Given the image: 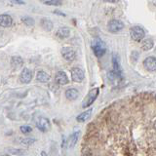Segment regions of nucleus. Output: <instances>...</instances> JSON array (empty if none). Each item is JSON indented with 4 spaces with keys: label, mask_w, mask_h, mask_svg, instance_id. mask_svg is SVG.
Segmentation results:
<instances>
[{
    "label": "nucleus",
    "mask_w": 156,
    "mask_h": 156,
    "mask_svg": "<svg viewBox=\"0 0 156 156\" xmlns=\"http://www.w3.org/2000/svg\"><path fill=\"white\" fill-rule=\"evenodd\" d=\"M92 49H93L95 55L98 58L103 57L105 51H107V47H105L104 42H103L99 38H96L95 40H93V42H92Z\"/></svg>",
    "instance_id": "nucleus-1"
},
{
    "label": "nucleus",
    "mask_w": 156,
    "mask_h": 156,
    "mask_svg": "<svg viewBox=\"0 0 156 156\" xmlns=\"http://www.w3.org/2000/svg\"><path fill=\"white\" fill-rule=\"evenodd\" d=\"M99 88H95V89H92L89 94L87 95V97L85 98L83 103H82V107H88L90 105L95 102V100L97 99L98 95H99Z\"/></svg>",
    "instance_id": "nucleus-2"
},
{
    "label": "nucleus",
    "mask_w": 156,
    "mask_h": 156,
    "mask_svg": "<svg viewBox=\"0 0 156 156\" xmlns=\"http://www.w3.org/2000/svg\"><path fill=\"white\" fill-rule=\"evenodd\" d=\"M131 37L136 41H141L144 38L145 32L141 26H133L130 29Z\"/></svg>",
    "instance_id": "nucleus-3"
},
{
    "label": "nucleus",
    "mask_w": 156,
    "mask_h": 156,
    "mask_svg": "<svg viewBox=\"0 0 156 156\" xmlns=\"http://www.w3.org/2000/svg\"><path fill=\"white\" fill-rule=\"evenodd\" d=\"M108 30L112 33H117L124 29V24L119 20H111L107 24Z\"/></svg>",
    "instance_id": "nucleus-4"
},
{
    "label": "nucleus",
    "mask_w": 156,
    "mask_h": 156,
    "mask_svg": "<svg viewBox=\"0 0 156 156\" xmlns=\"http://www.w3.org/2000/svg\"><path fill=\"white\" fill-rule=\"evenodd\" d=\"M62 55L63 59L67 62H73L76 58V53L74 49H72L71 47H63L62 49Z\"/></svg>",
    "instance_id": "nucleus-5"
},
{
    "label": "nucleus",
    "mask_w": 156,
    "mask_h": 156,
    "mask_svg": "<svg viewBox=\"0 0 156 156\" xmlns=\"http://www.w3.org/2000/svg\"><path fill=\"white\" fill-rule=\"evenodd\" d=\"M36 127L41 132H48L51 128V124H50V121L47 118L45 117H39L37 120H36Z\"/></svg>",
    "instance_id": "nucleus-6"
},
{
    "label": "nucleus",
    "mask_w": 156,
    "mask_h": 156,
    "mask_svg": "<svg viewBox=\"0 0 156 156\" xmlns=\"http://www.w3.org/2000/svg\"><path fill=\"white\" fill-rule=\"evenodd\" d=\"M84 77H85L84 71L80 67H73L71 70V78L74 82L80 83V82L84 80Z\"/></svg>",
    "instance_id": "nucleus-7"
},
{
    "label": "nucleus",
    "mask_w": 156,
    "mask_h": 156,
    "mask_svg": "<svg viewBox=\"0 0 156 156\" xmlns=\"http://www.w3.org/2000/svg\"><path fill=\"white\" fill-rule=\"evenodd\" d=\"M144 66L146 70L155 71L156 70V58L155 57H148L144 61Z\"/></svg>",
    "instance_id": "nucleus-8"
},
{
    "label": "nucleus",
    "mask_w": 156,
    "mask_h": 156,
    "mask_svg": "<svg viewBox=\"0 0 156 156\" xmlns=\"http://www.w3.org/2000/svg\"><path fill=\"white\" fill-rule=\"evenodd\" d=\"M32 76H33V73L29 70V68H24L22 73H21L20 79L22 81V83L27 84L31 81V79H32Z\"/></svg>",
    "instance_id": "nucleus-9"
},
{
    "label": "nucleus",
    "mask_w": 156,
    "mask_h": 156,
    "mask_svg": "<svg viewBox=\"0 0 156 156\" xmlns=\"http://www.w3.org/2000/svg\"><path fill=\"white\" fill-rule=\"evenodd\" d=\"M55 80L59 85H66L68 84V77L65 71H58Z\"/></svg>",
    "instance_id": "nucleus-10"
},
{
    "label": "nucleus",
    "mask_w": 156,
    "mask_h": 156,
    "mask_svg": "<svg viewBox=\"0 0 156 156\" xmlns=\"http://www.w3.org/2000/svg\"><path fill=\"white\" fill-rule=\"evenodd\" d=\"M79 135H80V132L79 131H77L75 133H73V134H71L70 136V137H68V140L66 141V144H67V148L71 149L73 148L74 146L76 145L77 144V141L78 139H79Z\"/></svg>",
    "instance_id": "nucleus-11"
},
{
    "label": "nucleus",
    "mask_w": 156,
    "mask_h": 156,
    "mask_svg": "<svg viewBox=\"0 0 156 156\" xmlns=\"http://www.w3.org/2000/svg\"><path fill=\"white\" fill-rule=\"evenodd\" d=\"M13 24V19L11 16L7 15V14H3L0 15V25L3 27H9Z\"/></svg>",
    "instance_id": "nucleus-12"
},
{
    "label": "nucleus",
    "mask_w": 156,
    "mask_h": 156,
    "mask_svg": "<svg viewBox=\"0 0 156 156\" xmlns=\"http://www.w3.org/2000/svg\"><path fill=\"white\" fill-rule=\"evenodd\" d=\"M70 29H68V27L63 26V27H59V29L57 30L56 35H57V37H59V38L65 39V38H66V37L70 36Z\"/></svg>",
    "instance_id": "nucleus-13"
},
{
    "label": "nucleus",
    "mask_w": 156,
    "mask_h": 156,
    "mask_svg": "<svg viewBox=\"0 0 156 156\" xmlns=\"http://www.w3.org/2000/svg\"><path fill=\"white\" fill-rule=\"evenodd\" d=\"M66 97L70 100H74L79 97V92L74 88H70L66 91Z\"/></svg>",
    "instance_id": "nucleus-14"
},
{
    "label": "nucleus",
    "mask_w": 156,
    "mask_h": 156,
    "mask_svg": "<svg viewBox=\"0 0 156 156\" xmlns=\"http://www.w3.org/2000/svg\"><path fill=\"white\" fill-rule=\"evenodd\" d=\"M92 111H93V109L90 108V109H88V110H86V111H84V112H82L81 114H79V115H78V116L76 117V120H77L78 122H85V121H87V120H88V119L91 117V115H92Z\"/></svg>",
    "instance_id": "nucleus-15"
},
{
    "label": "nucleus",
    "mask_w": 156,
    "mask_h": 156,
    "mask_svg": "<svg viewBox=\"0 0 156 156\" xmlns=\"http://www.w3.org/2000/svg\"><path fill=\"white\" fill-rule=\"evenodd\" d=\"M11 65L15 70H19L24 65V61L21 57H13L11 59Z\"/></svg>",
    "instance_id": "nucleus-16"
},
{
    "label": "nucleus",
    "mask_w": 156,
    "mask_h": 156,
    "mask_svg": "<svg viewBox=\"0 0 156 156\" xmlns=\"http://www.w3.org/2000/svg\"><path fill=\"white\" fill-rule=\"evenodd\" d=\"M40 25L43 29H45L46 31H50L53 29L54 25L53 22L50 21L49 19H42L40 22Z\"/></svg>",
    "instance_id": "nucleus-17"
},
{
    "label": "nucleus",
    "mask_w": 156,
    "mask_h": 156,
    "mask_svg": "<svg viewBox=\"0 0 156 156\" xmlns=\"http://www.w3.org/2000/svg\"><path fill=\"white\" fill-rule=\"evenodd\" d=\"M154 46V42L152 39L148 38L144 39L143 42H141V49L144 50V51H148V50L152 49Z\"/></svg>",
    "instance_id": "nucleus-18"
},
{
    "label": "nucleus",
    "mask_w": 156,
    "mask_h": 156,
    "mask_svg": "<svg viewBox=\"0 0 156 156\" xmlns=\"http://www.w3.org/2000/svg\"><path fill=\"white\" fill-rule=\"evenodd\" d=\"M36 79H37L39 82H48L50 80V75L47 72L45 71H38L37 75H36Z\"/></svg>",
    "instance_id": "nucleus-19"
},
{
    "label": "nucleus",
    "mask_w": 156,
    "mask_h": 156,
    "mask_svg": "<svg viewBox=\"0 0 156 156\" xmlns=\"http://www.w3.org/2000/svg\"><path fill=\"white\" fill-rule=\"evenodd\" d=\"M7 151L10 154L14 155V156H22L26 153V151L24 149H21V148H8Z\"/></svg>",
    "instance_id": "nucleus-20"
},
{
    "label": "nucleus",
    "mask_w": 156,
    "mask_h": 156,
    "mask_svg": "<svg viewBox=\"0 0 156 156\" xmlns=\"http://www.w3.org/2000/svg\"><path fill=\"white\" fill-rule=\"evenodd\" d=\"M112 63H113V68H114V71L121 73V70H120V65H119V58L117 55L113 54L112 56Z\"/></svg>",
    "instance_id": "nucleus-21"
},
{
    "label": "nucleus",
    "mask_w": 156,
    "mask_h": 156,
    "mask_svg": "<svg viewBox=\"0 0 156 156\" xmlns=\"http://www.w3.org/2000/svg\"><path fill=\"white\" fill-rule=\"evenodd\" d=\"M22 22H24V24L27 26H33L34 25V20L32 19L31 17H29V16H25L22 18Z\"/></svg>",
    "instance_id": "nucleus-22"
},
{
    "label": "nucleus",
    "mask_w": 156,
    "mask_h": 156,
    "mask_svg": "<svg viewBox=\"0 0 156 156\" xmlns=\"http://www.w3.org/2000/svg\"><path fill=\"white\" fill-rule=\"evenodd\" d=\"M35 141H36V140L33 139V137H26V139H22L21 141V143L25 145H31V144H33Z\"/></svg>",
    "instance_id": "nucleus-23"
},
{
    "label": "nucleus",
    "mask_w": 156,
    "mask_h": 156,
    "mask_svg": "<svg viewBox=\"0 0 156 156\" xmlns=\"http://www.w3.org/2000/svg\"><path fill=\"white\" fill-rule=\"evenodd\" d=\"M43 2L47 5H53V6H58L62 4V0H43Z\"/></svg>",
    "instance_id": "nucleus-24"
},
{
    "label": "nucleus",
    "mask_w": 156,
    "mask_h": 156,
    "mask_svg": "<svg viewBox=\"0 0 156 156\" xmlns=\"http://www.w3.org/2000/svg\"><path fill=\"white\" fill-rule=\"evenodd\" d=\"M21 131L22 134H29V133H30L31 131H32V128H31L30 126L29 125H25V126H22L21 128Z\"/></svg>",
    "instance_id": "nucleus-25"
},
{
    "label": "nucleus",
    "mask_w": 156,
    "mask_h": 156,
    "mask_svg": "<svg viewBox=\"0 0 156 156\" xmlns=\"http://www.w3.org/2000/svg\"><path fill=\"white\" fill-rule=\"evenodd\" d=\"M12 2H14V3H16V4H25V2L22 1V0H12Z\"/></svg>",
    "instance_id": "nucleus-26"
},
{
    "label": "nucleus",
    "mask_w": 156,
    "mask_h": 156,
    "mask_svg": "<svg viewBox=\"0 0 156 156\" xmlns=\"http://www.w3.org/2000/svg\"><path fill=\"white\" fill-rule=\"evenodd\" d=\"M82 156H93V155H92V153L90 152V151H86V152L83 153V155H82Z\"/></svg>",
    "instance_id": "nucleus-27"
},
{
    "label": "nucleus",
    "mask_w": 156,
    "mask_h": 156,
    "mask_svg": "<svg viewBox=\"0 0 156 156\" xmlns=\"http://www.w3.org/2000/svg\"><path fill=\"white\" fill-rule=\"evenodd\" d=\"M104 1H107V2H111V3H114V2H117L118 0H104Z\"/></svg>",
    "instance_id": "nucleus-28"
},
{
    "label": "nucleus",
    "mask_w": 156,
    "mask_h": 156,
    "mask_svg": "<svg viewBox=\"0 0 156 156\" xmlns=\"http://www.w3.org/2000/svg\"><path fill=\"white\" fill-rule=\"evenodd\" d=\"M41 156H48V155H47V153L45 152V151H42V152H41Z\"/></svg>",
    "instance_id": "nucleus-29"
},
{
    "label": "nucleus",
    "mask_w": 156,
    "mask_h": 156,
    "mask_svg": "<svg viewBox=\"0 0 156 156\" xmlns=\"http://www.w3.org/2000/svg\"><path fill=\"white\" fill-rule=\"evenodd\" d=\"M0 156H10V155H7V154H2V155H0Z\"/></svg>",
    "instance_id": "nucleus-30"
}]
</instances>
